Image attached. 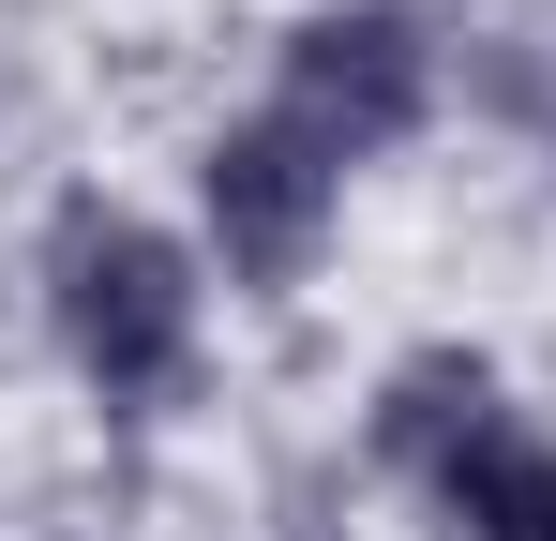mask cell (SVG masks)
Here are the masks:
<instances>
[{"label":"cell","instance_id":"obj_2","mask_svg":"<svg viewBox=\"0 0 556 541\" xmlns=\"http://www.w3.org/2000/svg\"><path fill=\"white\" fill-rule=\"evenodd\" d=\"M421 15H391V0H346V15H301L286 30V76H271V121H301L331 166H376V151H406L421 136Z\"/></svg>","mask_w":556,"mask_h":541},{"label":"cell","instance_id":"obj_1","mask_svg":"<svg viewBox=\"0 0 556 541\" xmlns=\"http://www.w3.org/2000/svg\"><path fill=\"white\" fill-rule=\"evenodd\" d=\"M46 316H61V347L105 406H166L195 361V256L166 226H136L121 196H76L46 226Z\"/></svg>","mask_w":556,"mask_h":541},{"label":"cell","instance_id":"obj_5","mask_svg":"<svg viewBox=\"0 0 556 541\" xmlns=\"http://www.w3.org/2000/svg\"><path fill=\"white\" fill-rule=\"evenodd\" d=\"M437 496H452L466 541H556V451L527 422H481V437L437 466Z\"/></svg>","mask_w":556,"mask_h":541},{"label":"cell","instance_id":"obj_3","mask_svg":"<svg viewBox=\"0 0 556 541\" xmlns=\"http://www.w3.org/2000/svg\"><path fill=\"white\" fill-rule=\"evenodd\" d=\"M195 196H211V241H226V270L241 286H301L316 270V241H331V196H346V166L301 136V121H226L211 151H195Z\"/></svg>","mask_w":556,"mask_h":541},{"label":"cell","instance_id":"obj_4","mask_svg":"<svg viewBox=\"0 0 556 541\" xmlns=\"http://www.w3.org/2000/svg\"><path fill=\"white\" fill-rule=\"evenodd\" d=\"M481 422H511V406H496V361H481V347H421L391 391H376V451H391V466H421V481H437V466H452Z\"/></svg>","mask_w":556,"mask_h":541}]
</instances>
